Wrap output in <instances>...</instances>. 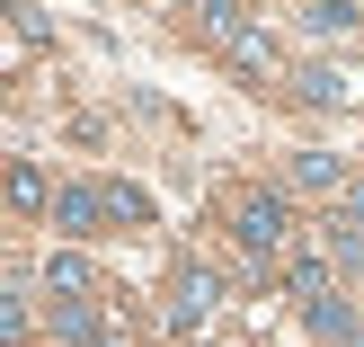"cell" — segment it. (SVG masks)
<instances>
[{"instance_id":"7a4b0ae2","label":"cell","mask_w":364,"mask_h":347,"mask_svg":"<svg viewBox=\"0 0 364 347\" xmlns=\"http://www.w3.org/2000/svg\"><path fill=\"white\" fill-rule=\"evenodd\" d=\"M213 303H223L213 267H178V285H169V330H178V338H187V330H205V321H213Z\"/></svg>"},{"instance_id":"4fadbf2b","label":"cell","mask_w":364,"mask_h":347,"mask_svg":"<svg viewBox=\"0 0 364 347\" xmlns=\"http://www.w3.org/2000/svg\"><path fill=\"white\" fill-rule=\"evenodd\" d=\"M196 9H205V0H196Z\"/></svg>"},{"instance_id":"7c38bea8","label":"cell","mask_w":364,"mask_h":347,"mask_svg":"<svg viewBox=\"0 0 364 347\" xmlns=\"http://www.w3.org/2000/svg\"><path fill=\"white\" fill-rule=\"evenodd\" d=\"M89 347H134V338H124V330H116V321H107V330H98V338H89Z\"/></svg>"},{"instance_id":"8fae6325","label":"cell","mask_w":364,"mask_h":347,"mask_svg":"<svg viewBox=\"0 0 364 347\" xmlns=\"http://www.w3.org/2000/svg\"><path fill=\"white\" fill-rule=\"evenodd\" d=\"M338 223H355V232H364V178H355L347 196H338Z\"/></svg>"},{"instance_id":"277c9868","label":"cell","mask_w":364,"mask_h":347,"mask_svg":"<svg viewBox=\"0 0 364 347\" xmlns=\"http://www.w3.org/2000/svg\"><path fill=\"white\" fill-rule=\"evenodd\" d=\"M53 223H63L71 241H98V223H107V196H98V187H63V196H53Z\"/></svg>"},{"instance_id":"ba28073f","label":"cell","mask_w":364,"mask_h":347,"mask_svg":"<svg viewBox=\"0 0 364 347\" xmlns=\"http://www.w3.org/2000/svg\"><path fill=\"white\" fill-rule=\"evenodd\" d=\"M53 196H63V187H45V170H36V160H9V205H18V214H45Z\"/></svg>"},{"instance_id":"6da1fadb","label":"cell","mask_w":364,"mask_h":347,"mask_svg":"<svg viewBox=\"0 0 364 347\" xmlns=\"http://www.w3.org/2000/svg\"><path fill=\"white\" fill-rule=\"evenodd\" d=\"M231 241H240L258 267L294 259V223H284V196H276V187H249V196H231Z\"/></svg>"},{"instance_id":"8992f818","label":"cell","mask_w":364,"mask_h":347,"mask_svg":"<svg viewBox=\"0 0 364 347\" xmlns=\"http://www.w3.org/2000/svg\"><path fill=\"white\" fill-rule=\"evenodd\" d=\"M302 27H311V36H355L364 9H355V0H302Z\"/></svg>"},{"instance_id":"30bf717a","label":"cell","mask_w":364,"mask_h":347,"mask_svg":"<svg viewBox=\"0 0 364 347\" xmlns=\"http://www.w3.org/2000/svg\"><path fill=\"white\" fill-rule=\"evenodd\" d=\"M0 330H9V347L27 338V285H9V303H0Z\"/></svg>"},{"instance_id":"52a82bcc","label":"cell","mask_w":364,"mask_h":347,"mask_svg":"<svg viewBox=\"0 0 364 347\" xmlns=\"http://www.w3.org/2000/svg\"><path fill=\"white\" fill-rule=\"evenodd\" d=\"M294 98H302V107H347V98H355V89H347V81H338V71H329V63H311V71H294Z\"/></svg>"},{"instance_id":"9c48e42d","label":"cell","mask_w":364,"mask_h":347,"mask_svg":"<svg viewBox=\"0 0 364 347\" xmlns=\"http://www.w3.org/2000/svg\"><path fill=\"white\" fill-rule=\"evenodd\" d=\"M98 196H107V223H151V196H142L134 178H107Z\"/></svg>"},{"instance_id":"5b68a950","label":"cell","mask_w":364,"mask_h":347,"mask_svg":"<svg viewBox=\"0 0 364 347\" xmlns=\"http://www.w3.org/2000/svg\"><path fill=\"white\" fill-rule=\"evenodd\" d=\"M45 294L53 303H89V259H80V249H53V259H45Z\"/></svg>"},{"instance_id":"3957f363","label":"cell","mask_w":364,"mask_h":347,"mask_svg":"<svg viewBox=\"0 0 364 347\" xmlns=\"http://www.w3.org/2000/svg\"><path fill=\"white\" fill-rule=\"evenodd\" d=\"M294 187H302V196H347L355 170H347L338 152H294Z\"/></svg>"}]
</instances>
